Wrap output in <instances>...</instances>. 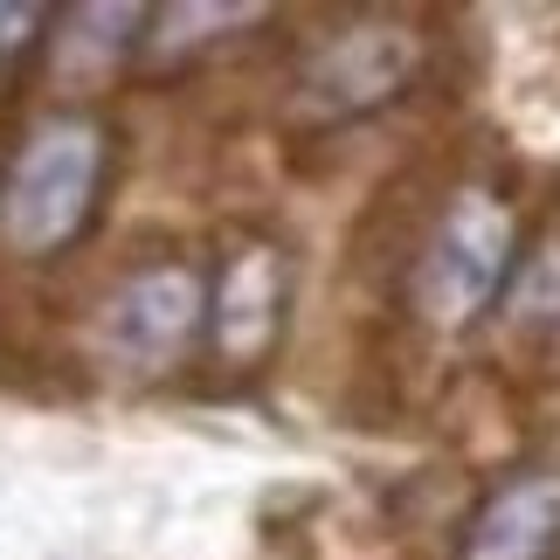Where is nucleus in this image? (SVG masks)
Listing matches in <instances>:
<instances>
[{
  "label": "nucleus",
  "mask_w": 560,
  "mask_h": 560,
  "mask_svg": "<svg viewBox=\"0 0 560 560\" xmlns=\"http://www.w3.org/2000/svg\"><path fill=\"white\" fill-rule=\"evenodd\" d=\"M118 139L97 112H42L0 166V243L28 264L70 256L104 214Z\"/></svg>",
  "instance_id": "1"
},
{
  "label": "nucleus",
  "mask_w": 560,
  "mask_h": 560,
  "mask_svg": "<svg viewBox=\"0 0 560 560\" xmlns=\"http://www.w3.org/2000/svg\"><path fill=\"white\" fill-rule=\"evenodd\" d=\"M520 270V214L499 187H457L436 208L416 270H408V305L422 326L436 332H464L478 326L491 305H505V284Z\"/></svg>",
  "instance_id": "2"
},
{
  "label": "nucleus",
  "mask_w": 560,
  "mask_h": 560,
  "mask_svg": "<svg viewBox=\"0 0 560 560\" xmlns=\"http://www.w3.org/2000/svg\"><path fill=\"white\" fill-rule=\"evenodd\" d=\"M208 347V270L194 256H145L104 291L97 353L125 381H166Z\"/></svg>",
  "instance_id": "3"
},
{
  "label": "nucleus",
  "mask_w": 560,
  "mask_h": 560,
  "mask_svg": "<svg viewBox=\"0 0 560 560\" xmlns=\"http://www.w3.org/2000/svg\"><path fill=\"white\" fill-rule=\"evenodd\" d=\"M429 42L408 14H353L312 42V56L298 62L291 112L305 125H353L387 112L395 97L416 91Z\"/></svg>",
  "instance_id": "4"
},
{
  "label": "nucleus",
  "mask_w": 560,
  "mask_h": 560,
  "mask_svg": "<svg viewBox=\"0 0 560 560\" xmlns=\"http://www.w3.org/2000/svg\"><path fill=\"white\" fill-rule=\"evenodd\" d=\"M291 326V249L270 235H229L208 264V353L229 374L270 368Z\"/></svg>",
  "instance_id": "5"
},
{
  "label": "nucleus",
  "mask_w": 560,
  "mask_h": 560,
  "mask_svg": "<svg viewBox=\"0 0 560 560\" xmlns=\"http://www.w3.org/2000/svg\"><path fill=\"white\" fill-rule=\"evenodd\" d=\"M457 560H560V464L499 478L464 520Z\"/></svg>",
  "instance_id": "6"
},
{
  "label": "nucleus",
  "mask_w": 560,
  "mask_h": 560,
  "mask_svg": "<svg viewBox=\"0 0 560 560\" xmlns=\"http://www.w3.org/2000/svg\"><path fill=\"white\" fill-rule=\"evenodd\" d=\"M264 8H145V35H139V62H187L194 49L208 42H229V35H249Z\"/></svg>",
  "instance_id": "7"
},
{
  "label": "nucleus",
  "mask_w": 560,
  "mask_h": 560,
  "mask_svg": "<svg viewBox=\"0 0 560 560\" xmlns=\"http://www.w3.org/2000/svg\"><path fill=\"white\" fill-rule=\"evenodd\" d=\"M505 312L526 332H560V214L533 235V249H520V270L505 284Z\"/></svg>",
  "instance_id": "8"
},
{
  "label": "nucleus",
  "mask_w": 560,
  "mask_h": 560,
  "mask_svg": "<svg viewBox=\"0 0 560 560\" xmlns=\"http://www.w3.org/2000/svg\"><path fill=\"white\" fill-rule=\"evenodd\" d=\"M56 21H62V8H49V0H0V77L21 70L56 35Z\"/></svg>",
  "instance_id": "9"
}]
</instances>
